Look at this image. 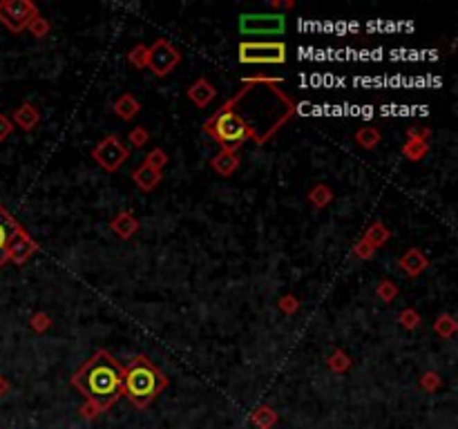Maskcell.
Masks as SVG:
<instances>
[{
  "label": "cell",
  "mask_w": 458,
  "mask_h": 429,
  "mask_svg": "<svg viewBox=\"0 0 458 429\" xmlns=\"http://www.w3.org/2000/svg\"><path fill=\"white\" fill-rule=\"evenodd\" d=\"M168 387V376L150 358L139 353L123 367V396L136 409H146Z\"/></svg>",
  "instance_id": "cell-2"
},
{
  "label": "cell",
  "mask_w": 458,
  "mask_h": 429,
  "mask_svg": "<svg viewBox=\"0 0 458 429\" xmlns=\"http://www.w3.org/2000/svg\"><path fill=\"white\" fill-rule=\"evenodd\" d=\"M398 322H400L405 331H414V329L421 326L423 320H421V313H418L414 306H407L400 311V315H398Z\"/></svg>",
  "instance_id": "cell-25"
},
{
  "label": "cell",
  "mask_w": 458,
  "mask_h": 429,
  "mask_svg": "<svg viewBox=\"0 0 458 429\" xmlns=\"http://www.w3.org/2000/svg\"><path fill=\"white\" fill-rule=\"evenodd\" d=\"M398 266L403 268V273L407 277H418L430 268V257H427L421 248H409V251H405L398 257Z\"/></svg>",
  "instance_id": "cell-11"
},
{
  "label": "cell",
  "mask_w": 458,
  "mask_h": 429,
  "mask_svg": "<svg viewBox=\"0 0 458 429\" xmlns=\"http://www.w3.org/2000/svg\"><path fill=\"white\" fill-rule=\"evenodd\" d=\"M36 16L38 7L32 0H0V23L12 34H23Z\"/></svg>",
  "instance_id": "cell-5"
},
{
  "label": "cell",
  "mask_w": 458,
  "mask_h": 429,
  "mask_svg": "<svg viewBox=\"0 0 458 429\" xmlns=\"http://www.w3.org/2000/svg\"><path fill=\"white\" fill-rule=\"evenodd\" d=\"M202 130L222 146V150L237 152L248 139H253V141L257 143L255 128L246 121L244 114H240L235 110V96L228 98V101L219 107L211 119H206Z\"/></svg>",
  "instance_id": "cell-3"
},
{
  "label": "cell",
  "mask_w": 458,
  "mask_h": 429,
  "mask_svg": "<svg viewBox=\"0 0 458 429\" xmlns=\"http://www.w3.org/2000/svg\"><path fill=\"white\" fill-rule=\"evenodd\" d=\"M277 308H280L284 315H293L300 311V297H295L293 293H286L277 300Z\"/></svg>",
  "instance_id": "cell-31"
},
{
  "label": "cell",
  "mask_w": 458,
  "mask_h": 429,
  "mask_svg": "<svg viewBox=\"0 0 458 429\" xmlns=\"http://www.w3.org/2000/svg\"><path fill=\"white\" fill-rule=\"evenodd\" d=\"M12 123H14V128L16 125L21 128L23 132H32V130H36L38 123H41V112H38V107L34 103L25 101L21 107H16Z\"/></svg>",
  "instance_id": "cell-14"
},
{
  "label": "cell",
  "mask_w": 458,
  "mask_h": 429,
  "mask_svg": "<svg viewBox=\"0 0 458 429\" xmlns=\"http://www.w3.org/2000/svg\"><path fill=\"white\" fill-rule=\"evenodd\" d=\"M353 141L360 146L362 150H373V148H378V143L382 141V134L376 125H362L355 130Z\"/></svg>",
  "instance_id": "cell-18"
},
{
  "label": "cell",
  "mask_w": 458,
  "mask_h": 429,
  "mask_svg": "<svg viewBox=\"0 0 458 429\" xmlns=\"http://www.w3.org/2000/svg\"><path fill=\"white\" fill-rule=\"evenodd\" d=\"M23 231V226L0 206V268L9 262V244L12 239Z\"/></svg>",
  "instance_id": "cell-9"
},
{
  "label": "cell",
  "mask_w": 458,
  "mask_h": 429,
  "mask_svg": "<svg viewBox=\"0 0 458 429\" xmlns=\"http://www.w3.org/2000/svg\"><path fill=\"white\" fill-rule=\"evenodd\" d=\"M49 326H52V317H49L45 311H36V313H32V317H29V329L36 333H45Z\"/></svg>",
  "instance_id": "cell-30"
},
{
  "label": "cell",
  "mask_w": 458,
  "mask_h": 429,
  "mask_svg": "<svg viewBox=\"0 0 458 429\" xmlns=\"http://www.w3.org/2000/svg\"><path fill=\"white\" fill-rule=\"evenodd\" d=\"M351 365H353L351 358H349V353L344 351V349H335V351L328 356V360H326V367L331 369V371H335V374L349 371Z\"/></svg>",
  "instance_id": "cell-24"
},
{
  "label": "cell",
  "mask_w": 458,
  "mask_h": 429,
  "mask_svg": "<svg viewBox=\"0 0 458 429\" xmlns=\"http://www.w3.org/2000/svg\"><path fill=\"white\" fill-rule=\"evenodd\" d=\"M351 253H353L358 259H364V262H367V259H373V257H376V248H373L369 242H367L364 237H360V239H358V242L353 244Z\"/></svg>",
  "instance_id": "cell-32"
},
{
  "label": "cell",
  "mask_w": 458,
  "mask_h": 429,
  "mask_svg": "<svg viewBox=\"0 0 458 429\" xmlns=\"http://www.w3.org/2000/svg\"><path fill=\"white\" fill-rule=\"evenodd\" d=\"M211 166L217 175L222 177H231L235 175V170L240 168V155L233 152V150H219L213 159H211Z\"/></svg>",
  "instance_id": "cell-16"
},
{
  "label": "cell",
  "mask_w": 458,
  "mask_h": 429,
  "mask_svg": "<svg viewBox=\"0 0 458 429\" xmlns=\"http://www.w3.org/2000/svg\"><path fill=\"white\" fill-rule=\"evenodd\" d=\"M14 132V123L12 119H9L7 114H0V141H5V139Z\"/></svg>",
  "instance_id": "cell-36"
},
{
  "label": "cell",
  "mask_w": 458,
  "mask_h": 429,
  "mask_svg": "<svg viewBox=\"0 0 458 429\" xmlns=\"http://www.w3.org/2000/svg\"><path fill=\"white\" fill-rule=\"evenodd\" d=\"M421 387L425 389V392L434 394L436 389H441V387H443V378L438 376L436 371H425V374L421 376Z\"/></svg>",
  "instance_id": "cell-34"
},
{
  "label": "cell",
  "mask_w": 458,
  "mask_h": 429,
  "mask_svg": "<svg viewBox=\"0 0 458 429\" xmlns=\"http://www.w3.org/2000/svg\"><path fill=\"white\" fill-rule=\"evenodd\" d=\"M139 228H141V224H139V219L130 211H121L118 215L109 219V231H112L118 239H123V242L132 239L139 233Z\"/></svg>",
  "instance_id": "cell-12"
},
{
  "label": "cell",
  "mask_w": 458,
  "mask_h": 429,
  "mask_svg": "<svg viewBox=\"0 0 458 429\" xmlns=\"http://www.w3.org/2000/svg\"><path fill=\"white\" fill-rule=\"evenodd\" d=\"M127 141H130L134 148H143L148 141H150V132H148V128L136 125L130 130V134H127Z\"/></svg>",
  "instance_id": "cell-33"
},
{
  "label": "cell",
  "mask_w": 458,
  "mask_h": 429,
  "mask_svg": "<svg viewBox=\"0 0 458 429\" xmlns=\"http://www.w3.org/2000/svg\"><path fill=\"white\" fill-rule=\"evenodd\" d=\"M132 182L136 188H141L143 193H152L155 188H159V184L164 182V173H159V170H155V168L141 164L132 170Z\"/></svg>",
  "instance_id": "cell-15"
},
{
  "label": "cell",
  "mask_w": 458,
  "mask_h": 429,
  "mask_svg": "<svg viewBox=\"0 0 458 429\" xmlns=\"http://www.w3.org/2000/svg\"><path fill=\"white\" fill-rule=\"evenodd\" d=\"M237 52L244 65H284L288 58L286 43L282 41H242Z\"/></svg>",
  "instance_id": "cell-4"
},
{
  "label": "cell",
  "mask_w": 458,
  "mask_h": 429,
  "mask_svg": "<svg viewBox=\"0 0 458 429\" xmlns=\"http://www.w3.org/2000/svg\"><path fill=\"white\" fill-rule=\"evenodd\" d=\"M29 34H32L34 38H45L49 32H52V23L47 21V18H43L41 14H38L32 23H29Z\"/></svg>",
  "instance_id": "cell-29"
},
{
  "label": "cell",
  "mask_w": 458,
  "mask_h": 429,
  "mask_svg": "<svg viewBox=\"0 0 458 429\" xmlns=\"http://www.w3.org/2000/svg\"><path fill=\"white\" fill-rule=\"evenodd\" d=\"M139 112H141V103H139V98L132 96L130 92L121 94L114 101V114L118 119H123V121H132Z\"/></svg>",
  "instance_id": "cell-17"
},
{
  "label": "cell",
  "mask_w": 458,
  "mask_h": 429,
  "mask_svg": "<svg viewBox=\"0 0 458 429\" xmlns=\"http://www.w3.org/2000/svg\"><path fill=\"white\" fill-rule=\"evenodd\" d=\"M78 414H81L83 421H94V418H96V416H101L103 412H101V409H98L94 403L85 401V403L81 405V409H78Z\"/></svg>",
  "instance_id": "cell-35"
},
{
  "label": "cell",
  "mask_w": 458,
  "mask_h": 429,
  "mask_svg": "<svg viewBox=\"0 0 458 429\" xmlns=\"http://www.w3.org/2000/svg\"><path fill=\"white\" fill-rule=\"evenodd\" d=\"M127 157H130V150L118 134H107L92 148V159L105 173H116L127 161Z\"/></svg>",
  "instance_id": "cell-6"
},
{
  "label": "cell",
  "mask_w": 458,
  "mask_h": 429,
  "mask_svg": "<svg viewBox=\"0 0 458 429\" xmlns=\"http://www.w3.org/2000/svg\"><path fill=\"white\" fill-rule=\"evenodd\" d=\"M432 130L430 128H421V125H412L409 130H407V139H430Z\"/></svg>",
  "instance_id": "cell-37"
},
{
  "label": "cell",
  "mask_w": 458,
  "mask_h": 429,
  "mask_svg": "<svg viewBox=\"0 0 458 429\" xmlns=\"http://www.w3.org/2000/svg\"><path fill=\"white\" fill-rule=\"evenodd\" d=\"M7 392H9V383L5 380L3 376H0V398H3V396H5Z\"/></svg>",
  "instance_id": "cell-38"
},
{
  "label": "cell",
  "mask_w": 458,
  "mask_h": 429,
  "mask_svg": "<svg viewBox=\"0 0 458 429\" xmlns=\"http://www.w3.org/2000/svg\"><path fill=\"white\" fill-rule=\"evenodd\" d=\"M430 152V143L425 139H407V143L403 146V157L409 159V161H421Z\"/></svg>",
  "instance_id": "cell-20"
},
{
  "label": "cell",
  "mask_w": 458,
  "mask_h": 429,
  "mask_svg": "<svg viewBox=\"0 0 458 429\" xmlns=\"http://www.w3.org/2000/svg\"><path fill=\"white\" fill-rule=\"evenodd\" d=\"M308 202H311L315 208H326V206H331V202H333V191L328 188L326 184H315L311 191H308Z\"/></svg>",
  "instance_id": "cell-23"
},
{
  "label": "cell",
  "mask_w": 458,
  "mask_h": 429,
  "mask_svg": "<svg viewBox=\"0 0 458 429\" xmlns=\"http://www.w3.org/2000/svg\"><path fill=\"white\" fill-rule=\"evenodd\" d=\"M376 295L380 297L382 302H394L396 297H398V286H396V282H391V279H380L378 282V286H376Z\"/></svg>",
  "instance_id": "cell-28"
},
{
  "label": "cell",
  "mask_w": 458,
  "mask_h": 429,
  "mask_svg": "<svg viewBox=\"0 0 458 429\" xmlns=\"http://www.w3.org/2000/svg\"><path fill=\"white\" fill-rule=\"evenodd\" d=\"M188 98H191V101L199 110H204V107H208L217 98V87L211 81H208V78L199 76L197 81L191 87H188Z\"/></svg>",
  "instance_id": "cell-13"
},
{
  "label": "cell",
  "mask_w": 458,
  "mask_h": 429,
  "mask_svg": "<svg viewBox=\"0 0 458 429\" xmlns=\"http://www.w3.org/2000/svg\"><path fill=\"white\" fill-rule=\"evenodd\" d=\"M72 387L85 401L107 412L123 396V365H118L105 349H96L94 356L72 376Z\"/></svg>",
  "instance_id": "cell-1"
},
{
  "label": "cell",
  "mask_w": 458,
  "mask_h": 429,
  "mask_svg": "<svg viewBox=\"0 0 458 429\" xmlns=\"http://www.w3.org/2000/svg\"><path fill=\"white\" fill-rule=\"evenodd\" d=\"M240 32L244 36H282L286 32L284 14H242Z\"/></svg>",
  "instance_id": "cell-7"
},
{
  "label": "cell",
  "mask_w": 458,
  "mask_h": 429,
  "mask_svg": "<svg viewBox=\"0 0 458 429\" xmlns=\"http://www.w3.org/2000/svg\"><path fill=\"white\" fill-rule=\"evenodd\" d=\"M168 161H170V159H168V155H166L164 148H152V150L148 152L146 159H143V164H146V166L155 168V170H159V173H161L164 168L168 166Z\"/></svg>",
  "instance_id": "cell-27"
},
{
  "label": "cell",
  "mask_w": 458,
  "mask_h": 429,
  "mask_svg": "<svg viewBox=\"0 0 458 429\" xmlns=\"http://www.w3.org/2000/svg\"><path fill=\"white\" fill-rule=\"evenodd\" d=\"M456 331H458V322H456V317H454L452 313H443V315H438V317H436V322H434V333H436V335H441L443 340H450V338H454Z\"/></svg>",
  "instance_id": "cell-21"
},
{
  "label": "cell",
  "mask_w": 458,
  "mask_h": 429,
  "mask_svg": "<svg viewBox=\"0 0 458 429\" xmlns=\"http://www.w3.org/2000/svg\"><path fill=\"white\" fill-rule=\"evenodd\" d=\"M127 63L136 69H146L148 67V45H143V43L134 45L130 52H127Z\"/></svg>",
  "instance_id": "cell-26"
},
{
  "label": "cell",
  "mask_w": 458,
  "mask_h": 429,
  "mask_svg": "<svg viewBox=\"0 0 458 429\" xmlns=\"http://www.w3.org/2000/svg\"><path fill=\"white\" fill-rule=\"evenodd\" d=\"M179 63H182V52L168 38H157L155 45L148 47V69L155 76H168Z\"/></svg>",
  "instance_id": "cell-8"
},
{
  "label": "cell",
  "mask_w": 458,
  "mask_h": 429,
  "mask_svg": "<svg viewBox=\"0 0 458 429\" xmlns=\"http://www.w3.org/2000/svg\"><path fill=\"white\" fill-rule=\"evenodd\" d=\"M251 423H253L255 427H260V429H271V427L277 423L275 409L268 407V405H260V407H257L255 412L251 414Z\"/></svg>",
  "instance_id": "cell-22"
},
{
  "label": "cell",
  "mask_w": 458,
  "mask_h": 429,
  "mask_svg": "<svg viewBox=\"0 0 458 429\" xmlns=\"http://www.w3.org/2000/svg\"><path fill=\"white\" fill-rule=\"evenodd\" d=\"M362 237L378 251V248L385 246V244L391 239V231H389V228H387L382 222H373L369 228H367V233H364Z\"/></svg>",
  "instance_id": "cell-19"
},
{
  "label": "cell",
  "mask_w": 458,
  "mask_h": 429,
  "mask_svg": "<svg viewBox=\"0 0 458 429\" xmlns=\"http://www.w3.org/2000/svg\"><path fill=\"white\" fill-rule=\"evenodd\" d=\"M36 253H38V244L29 237V233H25V228L9 244V262H14L18 266L27 264Z\"/></svg>",
  "instance_id": "cell-10"
}]
</instances>
